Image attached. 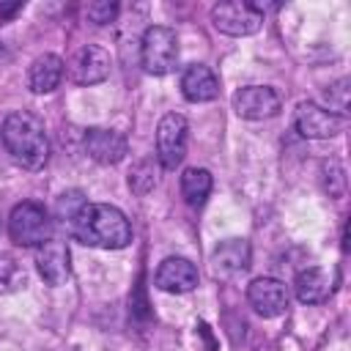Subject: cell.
Masks as SVG:
<instances>
[{
  "mask_svg": "<svg viewBox=\"0 0 351 351\" xmlns=\"http://www.w3.org/2000/svg\"><path fill=\"white\" fill-rule=\"evenodd\" d=\"M181 93L186 101L200 104V101H214L219 96V80L217 74L203 66V63H192L184 69L181 74Z\"/></svg>",
  "mask_w": 351,
  "mask_h": 351,
  "instance_id": "obj_14",
  "label": "cell"
},
{
  "mask_svg": "<svg viewBox=\"0 0 351 351\" xmlns=\"http://www.w3.org/2000/svg\"><path fill=\"white\" fill-rule=\"evenodd\" d=\"M85 154L99 165H118L126 156V137L112 129H88L85 132Z\"/></svg>",
  "mask_w": 351,
  "mask_h": 351,
  "instance_id": "obj_13",
  "label": "cell"
},
{
  "mask_svg": "<svg viewBox=\"0 0 351 351\" xmlns=\"http://www.w3.org/2000/svg\"><path fill=\"white\" fill-rule=\"evenodd\" d=\"M63 74H66L63 58H58V55H52V52H44V55H38V58L30 63V69H27V88H30L33 93H52V90L60 85Z\"/></svg>",
  "mask_w": 351,
  "mask_h": 351,
  "instance_id": "obj_15",
  "label": "cell"
},
{
  "mask_svg": "<svg viewBox=\"0 0 351 351\" xmlns=\"http://www.w3.org/2000/svg\"><path fill=\"white\" fill-rule=\"evenodd\" d=\"M110 69H112V58L104 47H96V44H85L80 47L71 58H69V77L71 82L77 85H96V82H104L110 77Z\"/></svg>",
  "mask_w": 351,
  "mask_h": 351,
  "instance_id": "obj_8",
  "label": "cell"
},
{
  "mask_svg": "<svg viewBox=\"0 0 351 351\" xmlns=\"http://www.w3.org/2000/svg\"><path fill=\"white\" fill-rule=\"evenodd\" d=\"M3 145L14 156V162L22 165L25 170H41L49 159V140L44 121L30 110L11 112L3 121Z\"/></svg>",
  "mask_w": 351,
  "mask_h": 351,
  "instance_id": "obj_2",
  "label": "cell"
},
{
  "mask_svg": "<svg viewBox=\"0 0 351 351\" xmlns=\"http://www.w3.org/2000/svg\"><path fill=\"white\" fill-rule=\"evenodd\" d=\"M233 110L247 121H263L280 112V96L269 85H247L233 93Z\"/></svg>",
  "mask_w": 351,
  "mask_h": 351,
  "instance_id": "obj_9",
  "label": "cell"
},
{
  "mask_svg": "<svg viewBox=\"0 0 351 351\" xmlns=\"http://www.w3.org/2000/svg\"><path fill=\"white\" fill-rule=\"evenodd\" d=\"M293 293L302 304H321L332 293V277L324 269H304L293 280Z\"/></svg>",
  "mask_w": 351,
  "mask_h": 351,
  "instance_id": "obj_17",
  "label": "cell"
},
{
  "mask_svg": "<svg viewBox=\"0 0 351 351\" xmlns=\"http://www.w3.org/2000/svg\"><path fill=\"white\" fill-rule=\"evenodd\" d=\"M49 233H52V219L44 211V206L33 200L14 206L8 217V236L16 247H41L44 241H49Z\"/></svg>",
  "mask_w": 351,
  "mask_h": 351,
  "instance_id": "obj_3",
  "label": "cell"
},
{
  "mask_svg": "<svg viewBox=\"0 0 351 351\" xmlns=\"http://www.w3.org/2000/svg\"><path fill=\"white\" fill-rule=\"evenodd\" d=\"M129 186H132V192H137V195H148V192L156 186V165H154V159H143V162H137V165L132 167V173H129Z\"/></svg>",
  "mask_w": 351,
  "mask_h": 351,
  "instance_id": "obj_20",
  "label": "cell"
},
{
  "mask_svg": "<svg viewBox=\"0 0 351 351\" xmlns=\"http://www.w3.org/2000/svg\"><path fill=\"white\" fill-rule=\"evenodd\" d=\"M82 206H85L82 192H69V195H60V200H58V214H60V217H66V219L71 222V217H74Z\"/></svg>",
  "mask_w": 351,
  "mask_h": 351,
  "instance_id": "obj_23",
  "label": "cell"
},
{
  "mask_svg": "<svg viewBox=\"0 0 351 351\" xmlns=\"http://www.w3.org/2000/svg\"><path fill=\"white\" fill-rule=\"evenodd\" d=\"M293 123L299 129L302 137H310V140H329L335 134L343 132L346 121L340 112H332L315 101H302L296 107V115H293Z\"/></svg>",
  "mask_w": 351,
  "mask_h": 351,
  "instance_id": "obj_7",
  "label": "cell"
},
{
  "mask_svg": "<svg viewBox=\"0 0 351 351\" xmlns=\"http://www.w3.org/2000/svg\"><path fill=\"white\" fill-rule=\"evenodd\" d=\"M211 22L219 33L241 38V36H252L261 30L263 11L244 0H228V3H217L211 8Z\"/></svg>",
  "mask_w": 351,
  "mask_h": 351,
  "instance_id": "obj_5",
  "label": "cell"
},
{
  "mask_svg": "<svg viewBox=\"0 0 351 351\" xmlns=\"http://www.w3.org/2000/svg\"><path fill=\"white\" fill-rule=\"evenodd\" d=\"M154 282L165 293H186V291H192L197 285V269H195L192 261L170 255V258H165L159 263V269L154 274Z\"/></svg>",
  "mask_w": 351,
  "mask_h": 351,
  "instance_id": "obj_12",
  "label": "cell"
},
{
  "mask_svg": "<svg viewBox=\"0 0 351 351\" xmlns=\"http://www.w3.org/2000/svg\"><path fill=\"white\" fill-rule=\"evenodd\" d=\"M247 299L263 318H277L288 310V288L277 277H255L247 285Z\"/></svg>",
  "mask_w": 351,
  "mask_h": 351,
  "instance_id": "obj_10",
  "label": "cell"
},
{
  "mask_svg": "<svg viewBox=\"0 0 351 351\" xmlns=\"http://www.w3.org/2000/svg\"><path fill=\"white\" fill-rule=\"evenodd\" d=\"M247 263H250V247L244 239H225L211 255V269L217 277H233L244 271Z\"/></svg>",
  "mask_w": 351,
  "mask_h": 351,
  "instance_id": "obj_16",
  "label": "cell"
},
{
  "mask_svg": "<svg viewBox=\"0 0 351 351\" xmlns=\"http://www.w3.org/2000/svg\"><path fill=\"white\" fill-rule=\"evenodd\" d=\"M186 134L189 123L178 112H167L156 126V159L165 170H176L186 156Z\"/></svg>",
  "mask_w": 351,
  "mask_h": 351,
  "instance_id": "obj_6",
  "label": "cell"
},
{
  "mask_svg": "<svg viewBox=\"0 0 351 351\" xmlns=\"http://www.w3.org/2000/svg\"><path fill=\"white\" fill-rule=\"evenodd\" d=\"M178 60V38L165 25H151L140 41V63L148 74H167Z\"/></svg>",
  "mask_w": 351,
  "mask_h": 351,
  "instance_id": "obj_4",
  "label": "cell"
},
{
  "mask_svg": "<svg viewBox=\"0 0 351 351\" xmlns=\"http://www.w3.org/2000/svg\"><path fill=\"white\" fill-rule=\"evenodd\" d=\"M25 282H27L25 269L14 258L0 255V293H14V291L25 288Z\"/></svg>",
  "mask_w": 351,
  "mask_h": 351,
  "instance_id": "obj_19",
  "label": "cell"
},
{
  "mask_svg": "<svg viewBox=\"0 0 351 351\" xmlns=\"http://www.w3.org/2000/svg\"><path fill=\"white\" fill-rule=\"evenodd\" d=\"M71 233L77 241L99 250H123L132 241V225L126 214L110 203H85L71 217Z\"/></svg>",
  "mask_w": 351,
  "mask_h": 351,
  "instance_id": "obj_1",
  "label": "cell"
},
{
  "mask_svg": "<svg viewBox=\"0 0 351 351\" xmlns=\"http://www.w3.org/2000/svg\"><path fill=\"white\" fill-rule=\"evenodd\" d=\"M85 14H88V19H90L93 25H110V22L118 16V3H104V0L88 3Z\"/></svg>",
  "mask_w": 351,
  "mask_h": 351,
  "instance_id": "obj_21",
  "label": "cell"
},
{
  "mask_svg": "<svg viewBox=\"0 0 351 351\" xmlns=\"http://www.w3.org/2000/svg\"><path fill=\"white\" fill-rule=\"evenodd\" d=\"M324 173H329V178H326V192L332 195V197H340L343 195V186H346V176H343V167H340V162H329V165H324Z\"/></svg>",
  "mask_w": 351,
  "mask_h": 351,
  "instance_id": "obj_22",
  "label": "cell"
},
{
  "mask_svg": "<svg viewBox=\"0 0 351 351\" xmlns=\"http://www.w3.org/2000/svg\"><path fill=\"white\" fill-rule=\"evenodd\" d=\"M211 192V173L206 167H186L181 173V195L189 206H203Z\"/></svg>",
  "mask_w": 351,
  "mask_h": 351,
  "instance_id": "obj_18",
  "label": "cell"
},
{
  "mask_svg": "<svg viewBox=\"0 0 351 351\" xmlns=\"http://www.w3.org/2000/svg\"><path fill=\"white\" fill-rule=\"evenodd\" d=\"M22 8V0L19 3H8V5H0V16H11V14H16Z\"/></svg>",
  "mask_w": 351,
  "mask_h": 351,
  "instance_id": "obj_24",
  "label": "cell"
},
{
  "mask_svg": "<svg viewBox=\"0 0 351 351\" xmlns=\"http://www.w3.org/2000/svg\"><path fill=\"white\" fill-rule=\"evenodd\" d=\"M36 269L41 274V280L52 288L63 285L71 274V263H69V247L58 239L44 241L41 247H36Z\"/></svg>",
  "mask_w": 351,
  "mask_h": 351,
  "instance_id": "obj_11",
  "label": "cell"
}]
</instances>
